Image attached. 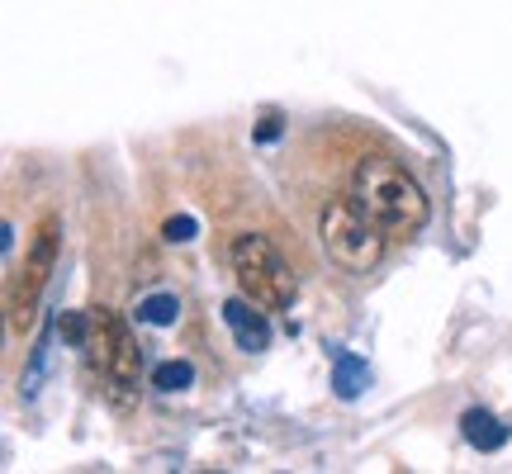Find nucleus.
Here are the masks:
<instances>
[{
	"label": "nucleus",
	"mask_w": 512,
	"mask_h": 474,
	"mask_svg": "<svg viewBox=\"0 0 512 474\" xmlns=\"http://www.w3.org/2000/svg\"><path fill=\"white\" fill-rule=\"evenodd\" d=\"M275 138H280V114H266L256 128V143H275Z\"/></svg>",
	"instance_id": "13"
},
{
	"label": "nucleus",
	"mask_w": 512,
	"mask_h": 474,
	"mask_svg": "<svg viewBox=\"0 0 512 474\" xmlns=\"http://www.w3.org/2000/svg\"><path fill=\"white\" fill-rule=\"evenodd\" d=\"M195 233H200V223L190 219V214H176V219H166V228H162L166 242H195Z\"/></svg>",
	"instance_id": "12"
},
{
	"label": "nucleus",
	"mask_w": 512,
	"mask_h": 474,
	"mask_svg": "<svg viewBox=\"0 0 512 474\" xmlns=\"http://www.w3.org/2000/svg\"><path fill=\"white\" fill-rule=\"evenodd\" d=\"M176 318H181V299L176 294H147L138 304V323H147V328H171Z\"/></svg>",
	"instance_id": "9"
},
{
	"label": "nucleus",
	"mask_w": 512,
	"mask_h": 474,
	"mask_svg": "<svg viewBox=\"0 0 512 474\" xmlns=\"http://www.w3.org/2000/svg\"><path fill=\"white\" fill-rule=\"evenodd\" d=\"M57 247H62V223L48 214V219L38 223L34 242H29V256H24V271L15 275V290H10V328L15 332H24L34 323V304L57 266Z\"/></svg>",
	"instance_id": "5"
},
{
	"label": "nucleus",
	"mask_w": 512,
	"mask_h": 474,
	"mask_svg": "<svg viewBox=\"0 0 512 474\" xmlns=\"http://www.w3.org/2000/svg\"><path fill=\"white\" fill-rule=\"evenodd\" d=\"M195 384V365L190 361H162L152 370V389H162V394H181Z\"/></svg>",
	"instance_id": "10"
},
{
	"label": "nucleus",
	"mask_w": 512,
	"mask_h": 474,
	"mask_svg": "<svg viewBox=\"0 0 512 474\" xmlns=\"http://www.w3.org/2000/svg\"><path fill=\"white\" fill-rule=\"evenodd\" d=\"M318 242H323L328 261H337L347 275H366L384 261L389 233L351 195H342V200L323 204V214H318Z\"/></svg>",
	"instance_id": "2"
},
{
	"label": "nucleus",
	"mask_w": 512,
	"mask_h": 474,
	"mask_svg": "<svg viewBox=\"0 0 512 474\" xmlns=\"http://www.w3.org/2000/svg\"><path fill=\"white\" fill-rule=\"evenodd\" d=\"M460 432H465V441H470L475 451H503V446H508V427H503L489 408H465Z\"/></svg>",
	"instance_id": "7"
},
{
	"label": "nucleus",
	"mask_w": 512,
	"mask_h": 474,
	"mask_svg": "<svg viewBox=\"0 0 512 474\" xmlns=\"http://www.w3.org/2000/svg\"><path fill=\"white\" fill-rule=\"evenodd\" d=\"M95 313V332H91V347H95V365L110 384V394L119 403H128L138 394V380H143V351L133 342V332L124 328V318L110 309H91Z\"/></svg>",
	"instance_id": "4"
},
{
	"label": "nucleus",
	"mask_w": 512,
	"mask_h": 474,
	"mask_svg": "<svg viewBox=\"0 0 512 474\" xmlns=\"http://www.w3.org/2000/svg\"><path fill=\"white\" fill-rule=\"evenodd\" d=\"M57 332H62V342L67 347H91V332H95V313H62L57 318Z\"/></svg>",
	"instance_id": "11"
},
{
	"label": "nucleus",
	"mask_w": 512,
	"mask_h": 474,
	"mask_svg": "<svg viewBox=\"0 0 512 474\" xmlns=\"http://www.w3.org/2000/svg\"><path fill=\"white\" fill-rule=\"evenodd\" d=\"M223 323H228V332H233L238 351H247V356H256V351L271 347V323H266L261 304H252L247 294H238V299H228V304H223Z\"/></svg>",
	"instance_id": "6"
},
{
	"label": "nucleus",
	"mask_w": 512,
	"mask_h": 474,
	"mask_svg": "<svg viewBox=\"0 0 512 474\" xmlns=\"http://www.w3.org/2000/svg\"><path fill=\"white\" fill-rule=\"evenodd\" d=\"M370 384V370L361 356H351V351H337L332 356V389H337V399H361V389Z\"/></svg>",
	"instance_id": "8"
},
{
	"label": "nucleus",
	"mask_w": 512,
	"mask_h": 474,
	"mask_svg": "<svg viewBox=\"0 0 512 474\" xmlns=\"http://www.w3.org/2000/svg\"><path fill=\"white\" fill-rule=\"evenodd\" d=\"M351 200L366 209L389 237H418L432 219V200L399 162L389 157H361L351 171Z\"/></svg>",
	"instance_id": "1"
},
{
	"label": "nucleus",
	"mask_w": 512,
	"mask_h": 474,
	"mask_svg": "<svg viewBox=\"0 0 512 474\" xmlns=\"http://www.w3.org/2000/svg\"><path fill=\"white\" fill-rule=\"evenodd\" d=\"M228 261H233V275H238L242 294L261 304V309H290L294 299H299V280H294L290 261L275 252L271 237L261 233H242L233 237V247H228Z\"/></svg>",
	"instance_id": "3"
}]
</instances>
